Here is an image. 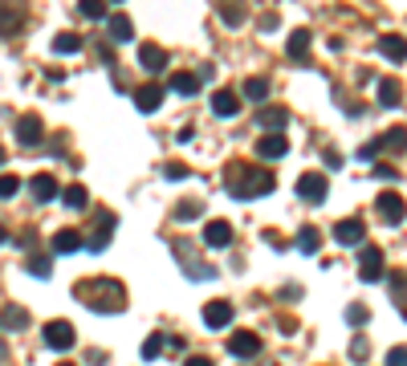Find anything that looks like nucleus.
<instances>
[{"label": "nucleus", "mask_w": 407, "mask_h": 366, "mask_svg": "<svg viewBox=\"0 0 407 366\" xmlns=\"http://www.w3.org/2000/svg\"><path fill=\"white\" fill-rule=\"evenodd\" d=\"M29 273H33V277H41V281H45L49 273H53V265H49V257H29Z\"/></svg>", "instance_id": "f704fd0d"}, {"label": "nucleus", "mask_w": 407, "mask_h": 366, "mask_svg": "<svg viewBox=\"0 0 407 366\" xmlns=\"http://www.w3.org/2000/svg\"><path fill=\"white\" fill-rule=\"evenodd\" d=\"M29 192H33V199H37V204H49V199H57V179H53L49 171H41V175H33Z\"/></svg>", "instance_id": "f3484780"}, {"label": "nucleus", "mask_w": 407, "mask_h": 366, "mask_svg": "<svg viewBox=\"0 0 407 366\" xmlns=\"http://www.w3.org/2000/svg\"><path fill=\"white\" fill-rule=\"evenodd\" d=\"M232 301H208L204 305V326H212V330H224L228 321H232Z\"/></svg>", "instance_id": "2eb2a0df"}, {"label": "nucleus", "mask_w": 407, "mask_h": 366, "mask_svg": "<svg viewBox=\"0 0 407 366\" xmlns=\"http://www.w3.org/2000/svg\"><path fill=\"white\" fill-rule=\"evenodd\" d=\"M346 321H350V326H367V321H371V310H367V305H346Z\"/></svg>", "instance_id": "c9c22d12"}, {"label": "nucleus", "mask_w": 407, "mask_h": 366, "mask_svg": "<svg viewBox=\"0 0 407 366\" xmlns=\"http://www.w3.org/2000/svg\"><path fill=\"white\" fill-rule=\"evenodd\" d=\"M244 98H249V102H265V98H269V82H265V77H249V82H244Z\"/></svg>", "instance_id": "c756f323"}, {"label": "nucleus", "mask_w": 407, "mask_h": 366, "mask_svg": "<svg viewBox=\"0 0 407 366\" xmlns=\"http://www.w3.org/2000/svg\"><path fill=\"white\" fill-rule=\"evenodd\" d=\"M362 236H367V224H362L359 216H346L334 224V241L346 244V248H355V244H362Z\"/></svg>", "instance_id": "423d86ee"}, {"label": "nucleus", "mask_w": 407, "mask_h": 366, "mask_svg": "<svg viewBox=\"0 0 407 366\" xmlns=\"http://www.w3.org/2000/svg\"><path fill=\"white\" fill-rule=\"evenodd\" d=\"M273 171L265 167H249V163H228L224 167V188L228 195H237V199H257V195L273 192Z\"/></svg>", "instance_id": "f03ea898"}, {"label": "nucleus", "mask_w": 407, "mask_h": 366, "mask_svg": "<svg viewBox=\"0 0 407 366\" xmlns=\"http://www.w3.org/2000/svg\"><path fill=\"white\" fill-rule=\"evenodd\" d=\"M367 354H371L367 338H355V342H350V358H367Z\"/></svg>", "instance_id": "79ce46f5"}, {"label": "nucleus", "mask_w": 407, "mask_h": 366, "mask_svg": "<svg viewBox=\"0 0 407 366\" xmlns=\"http://www.w3.org/2000/svg\"><path fill=\"white\" fill-rule=\"evenodd\" d=\"M163 175H168V179H188V175H192V167H188V163H168V167H163Z\"/></svg>", "instance_id": "58836bf2"}, {"label": "nucleus", "mask_w": 407, "mask_h": 366, "mask_svg": "<svg viewBox=\"0 0 407 366\" xmlns=\"http://www.w3.org/2000/svg\"><path fill=\"white\" fill-rule=\"evenodd\" d=\"M244 17H249V13H244V4H224V8H220V21L232 24V29H237V24H244Z\"/></svg>", "instance_id": "72a5a7b5"}, {"label": "nucleus", "mask_w": 407, "mask_h": 366, "mask_svg": "<svg viewBox=\"0 0 407 366\" xmlns=\"http://www.w3.org/2000/svg\"><path fill=\"white\" fill-rule=\"evenodd\" d=\"M77 248H82V232H77V228L53 232V252H57V257H70V252H77Z\"/></svg>", "instance_id": "6ab92c4d"}, {"label": "nucleus", "mask_w": 407, "mask_h": 366, "mask_svg": "<svg viewBox=\"0 0 407 366\" xmlns=\"http://www.w3.org/2000/svg\"><path fill=\"white\" fill-rule=\"evenodd\" d=\"M286 151H289L286 135H261V139H257V155H261V159H281Z\"/></svg>", "instance_id": "a211bd4d"}, {"label": "nucleus", "mask_w": 407, "mask_h": 366, "mask_svg": "<svg viewBox=\"0 0 407 366\" xmlns=\"http://www.w3.org/2000/svg\"><path fill=\"white\" fill-rule=\"evenodd\" d=\"M387 366H407V346H395V350L387 354Z\"/></svg>", "instance_id": "a19ab883"}, {"label": "nucleus", "mask_w": 407, "mask_h": 366, "mask_svg": "<svg viewBox=\"0 0 407 366\" xmlns=\"http://www.w3.org/2000/svg\"><path fill=\"white\" fill-rule=\"evenodd\" d=\"M200 73H188V70H179V73H171V90L175 94H184V98H192V94H200Z\"/></svg>", "instance_id": "412c9836"}, {"label": "nucleus", "mask_w": 407, "mask_h": 366, "mask_svg": "<svg viewBox=\"0 0 407 366\" xmlns=\"http://www.w3.org/2000/svg\"><path fill=\"white\" fill-rule=\"evenodd\" d=\"M110 228H114V216L102 212V228L90 236V252H106V244H110Z\"/></svg>", "instance_id": "b1692460"}, {"label": "nucleus", "mask_w": 407, "mask_h": 366, "mask_svg": "<svg viewBox=\"0 0 407 366\" xmlns=\"http://www.w3.org/2000/svg\"><path fill=\"white\" fill-rule=\"evenodd\" d=\"M82 45H86V41H82L77 33H57V37H53V53H82Z\"/></svg>", "instance_id": "cd10ccee"}, {"label": "nucleus", "mask_w": 407, "mask_h": 366, "mask_svg": "<svg viewBox=\"0 0 407 366\" xmlns=\"http://www.w3.org/2000/svg\"><path fill=\"white\" fill-rule=\"evenodd\" d=\"M379 53L391 57V61H407V41L404 37H383V41H379Z\"/></svg>", "instance_id": "a878e982"}, {"label": "nucleus", "mask_w": 407, "mask_h": 366, "mask_svg": "<svg viewBox=\"0 0 407 366\" xmlns=\"http://www.w3.org/2000/svg\"><path fill=\"white\" fill-rule=\"evenodd\" d=\"M228 354H237V358H257V354H261V338H257L253 330H237V334L228 338Z\"/></svg>", "instance_id": "0eeeda50"}, {"label": "nucleus", "mask_w": 407, "mask_h": 366, "mask_svg": "<svg viewBox=\"0 0 407 366\" xmlns=\"http://www.w3.org/2000/svg\"><path fill=\"white\" fill-rule=\"evenodd\" d=\"M318 244H322L318 228H310V224H306V228L297 232V252H318Z\"/></svg>", "instance_id": "7c9ffc66"}, {"label": "nucleus", "mask_w": 407, "mask_h": 366, "mask_svg": "<svg viewBox=\"0 0 407 366\" xmlns=\"http://www.w3.org/2000/svg\"><path fill=\"white\" fill-rule=\"evenodd\" d=\"M77 13H82L86 21H102V17H106V4H102V0H77Z\"/></svg>", "instance_id": "2f4dec72"}, {"label": "nucleus", "mask_w": 407, "mask_h": 366, "mask_svg": "<svg viewBox=\"0 0 407 366\" xmlns=\"http://www.w3.org/2000/svg\"><path fill=\"white\" fill-rule=\"evenodd\" d=\"M281 297H286V301H297V297H302V285H286V289H281Z\"/></svg>", "instance_id": "c03bdc74"}, {"label": "nucleus", "mask_w": 407, "mask_h": 366, "mask_svg": "<svg viewBox=\"0 0 407 366\" xmlns=\"http://www.w3.org/2000/svg\"><path fill=\"white\" fill-rule=\"evenodd\" d=\"M297 195H302L306 204H326V195H330L326 175H322V171H306V175L297 179Z\"/></svg>", "instance_id": "7ed1b4c3"}, {"label": "nucleus", "mask_w": 407, "mask_h": 366, "mask_svg": "<svg viewBox=\"0 0 407 366\" xmlns=\"http://www.w3.org/2000/svg\"><path fill=\"white\" fill-rule=\"evenodd\" d=\"M57 366H73V363H57Z\"/></svg>", "instance_id": "8fccbe9b"}, {"label": "nucleus", "mask_w": 407, "mask_h": 366, "mask_svg": "<svg viewBox=\"0 0 407 366\" xmlns=\"http://www.w3.org/2000/svg\"><path fill=\"white\" fill-rule=\"evenodd\" d=\"M306 49H310V29H297L289 37V57H306Z\"/></svg>", "instance_id": "473e14b6"}, {"label": "nucleus", "mask_w": 407, "mask_h": 366, "mask_svg": "<svg viewBox=\"0 0 407 366\" xmlns=\"http://www.w3.org/2000/svg\"><path fill=\"white\" fill-rule=\"evenodd\" d=\"M159 102H163V86H159V82H147V86L135 90V106H139L143 114H155V110H159Z\"/></svg>", "instance_id": "ddd939ff"}, {"label": "nucleus", "mask_w": 407, "mask_h": 366, "mask_svg": "<svg viewBox=\"0 0 407 366\" xmlns=\"http://www.w3.org/2000/svg\"><path fill=\"white\" fill-rule=\"evenodd\" d=\"M21 21H24L21 8H13V4H0V33H4V37H8V33H17V29H21Z\"/></svg>", "instance_id": "393cba45"}, {"label": "nucleus", "mask_w": 407, "mask_h": 366, "mask_svg": "<svg viewBox=\"0 0 407 366\" xmlns=\"http://www.w3.org/2000/svg\"><path fill=\"white\" fill-rule=\"evenodd\" d=\"M184 366H216V363H212V358H204V354H192Z\"/></svg>", "instance_id": "a18cd8bd"}, {"label": "nucleus", "mask_w": 407, "mask_h": 366, "mask_svg": "<svg viewBox=\"0 0 407 366\" xmlns=\"http://www.w3.org/2000/svg\"><path fill=\"white\" fill-rule=\"evenodd\" d=\"M41 338H45V346H49V350L66 354V350H73V342H77V334H73V326H70V321H61V317H57V321H49V326H45V334H41Z\"/></svg>", "instance_id": "20e7f679"}, {"label": "nucleus", "mask_w": 407, "mask_h": 366, "mask_svg": "<svg viewBox=\"0 0 407 366\" xmlns=\"http://www.w3.org/2000/svg\"><path fill=\"white\" fill-rule=\"evenodd\" d=\"M139 66H143L147 73H159L163 66H168V53H163V45L143 41V45H139Z\"/></svg>", "instance_id": "dca6fc26"}, {"label": "nucleus", "mask_w": 407, "mask_h": 366, "mask_svg": "<svg viewBox=\"0 0 407 366\" xmlns=\"http://www.w3.org/2000/svg\"><path fill=\"white\" fill-rule=\"evenodd\" d=\"M379 151H383V143H379V139H371V143H362V146H359V159L367 163V159H375Z\"/></svg>", "instance_id": "ea45409f"}, {"label": "nucleus", "mask_w": 407, "mask_h": 366, "mask_svg": "<svg viewBox=\"0 0 407 366\" xmlns=\"http://www.w3.org/2000/svg\"><path fill=\"white\" fill-rule=\"evenodd\" d=\"M106 33H110L114 45H126V41L135 37V24H131L126 13H110V17H106Z\"/></svg>", "instance_id": "f8f14e48"}, {"label": "nucleus", "mask_w": 407, "mask_h": 366, "mask_svg": "<svg viewBox=\"0 0 407 366\" xmlns=\"http://www.w3.org/2000/svg\"><path fill=\"white\" fill-rule=\"evenodd\" d=\"M24 326H29V314L21 305H4L0 310V330H24Z\"/></svg>", "instance_id": "4be33fe9"}, {"label": "nucleus", "mask_w": 407, "mask_h": 366, "mask_svg": "<svg viewBox=\"0 0 407 366\" xmlns=\"http://www.w3.org/2000/svg\"><path fill=\"white\" fill-rule=\"evenodd\" d=\"M41 130H45V126H41L37 114H21V119H17V143L21 146H41V139H45Z\"/></svg>", "instance_id": "6e6552de"}, {"label": "nucleus", "mask_w": 407, "mask_h": 366, "mask_svg": "<svg viewBox=\"0 0 407 366\" xmlns=\"http://www.w3.org/2000/svg\"><path fill=\"white\" fill-rule=\"evenodd\" d=\"M257 126H261L265 135H281L289 126V110L286 106H265L261 114H257Z\"/></svg>", "instance_id": "9d476101"}, {"label": "nucleus", "mask_w": 407, "mask_h": 366, "mask_svg": "<svg viewBox=\"0 0 407 366\" xmlns=\"http://www.w3.org/2000/svg\"><path fill=\"white\" fill-rule=\"evenodd\" d=\"M359 277L362 281H383V248L367 244L359 252Z\"/></svg>", "instance_id": "39448f33"}, {"label": "nucleus", "mask_w": 407, "mask_h": 366, "mask_svg": "<svg viewBox=\"0 0 407 366\" xmlns=\"http://www.w3.org/2000/svg\"><path fill=\"white\" fill-rule=\"evenodd\" d=\"M212 114H216V119H237V114H240L237 90H228V86H224V90H216V94H212Z\"/></svg>", "instance_id": "9b49d317"}, {"label": "nucleus", "mask_w": 407, "mask_h": 366, "mask_svg": "<svg viewBox=\"0 0 407 366\" xmlns=\"http://www.w3.org/2000/svg\"><path fill=\"white\" fill-rule=\"evenodd\" d=\"M379 143H383V151H404L407 146V126H391V130H383Z\"/></svg>", "instance_id": "bb28decb"}, {"label": "nucleus", "mask_w": 407, "mask_h": 366, "mask_svg": "<svg viewBox=\"0 0 407 366\" xmlns=\"http://www.w3.org/2000/svg\"><path fill=\"white\" fill-rule=\"evenodd\" d=\"M17 188H21V179H17V175H0V199L17 195Z\"/></svg>", "instance_id": "4c0bfd02"}, {"label": "nucleus", "mask_w": 407, "mask_h": 366, "mask_svg": "<svg viewBox=\"0 0 407 366\" xmlns=\"http://www.w3.org/2000/svg\"><path fill=\"white\" fill-rule=\"evenodd\" d=\"M61 204H66V208H73V212H82V208L90 204V195H86V188H82V183H73V188H66Z\"/></svg>", "instance_id": "c85d7f7f"}, {"label": "nucleus", "mask_w": 407, "mask_h": 366, "mask_svg": "<svg viewBox=\"0 0 407 366\" xmlns=\"http://www.w3.org/2000/svg\"><path fill=\"white\" fill-rule=\"evenodd\" d=\"M73 297H77L86 310H94V314H119L122 305H126V289H122L119 281H110V277L77 281V285H73Z\"/></svg>", "instance_id": "f257e3e1"}, {"label": "nucleus", "mask_w": 407, "mask_h": 366, "mask_svg": "<svg viewBox=\"0 0 407 366\" xmlns=\"http://www.w3.org/2000/svg\"><path fill=\"white\" fill-rule=\"evenodd\" d=\"M159 354H163V334H151L143 342V358H159Z\"/></svg>", "instance_id": "e433bc0d"}, {"label": "nucleus", "mask_w": 407, "mask_h": 366, "mask_svg": "<svg viewBox=\"0 0 407 366\" xmlns=\"http://www.w3.org/2000/svg\"><path fill=\"white\" fill-rule=\"evenodd\" d=\"M204 244H208V248H228V244H232V224H228V220H208Z\"/></svg>", "instance_id": "4468645a"}, {"label": "nucleus", "mask_w": 407, "mask_h": 366, "mask_svg": "<svg viewBox=\"0 0 407 366\" xmlns=\"http://www.w3.org/2000/svg\"><path fill=\"white\" fill-rule=\"evenodd\" d=\"M171 216L179 220V224H188V220H200V216H204V199H179Z\"/></svg>", "instance_id": "5701e85b"}, {"label": "nucleus", "mask_w": 407, "mask_h": 366, "mask_svg": "<svg viewBox=\"0 0 407 366\" xmlns=\"http://www.w3.org/2000/svg\"><path fill=\"white\" fill-rule=\"evenodd\" d=\"M8 241V228H4V224H0V244Z\"/></svg>", "instance_id": "de8ad7c7"}, {"label": "nucleus", "mask_w": 407, "mask_h": 366, "mask_svg": "<svg viewBox=\"0 0 407 366\" xmlns=\"http://www.w3.org/2000/svg\"><path fill=\"white\" fill-rule=\"evenodd\" d=\"M261 29H277V13H265V17H261Z\"/></svg>", "instance_id": "49530a36"}, {"label": "nucleus", "mask_w": 407, "mask_h": 366, "mask_svg": "<svg viewBox=\"0 0 407 366\" xmlns=\"http://www.w3.org/2000/svg\"><path fill=\"white\" fill-rule=\"evenodd\" d=\"M375 208H379V216L387 220V224H399V220L407 216V204L399 192H383L379 199H375Z\"/></svg>", "instance_id": "1a4fd4ad"}, {"label": "nucleus", "mask_w": 407, "mask_h": 366, "mask_svg": "<svg viewBox=\"0 0 407 366\" xmlns=\"http://www.w3.org/2000/svg\"><path fill=\"white\" fill-rule=\"evenodd\" d=\"M375 175H379V179H391V183L399 179V171L391 167V163H379V167H375Z\"/></svg>", "instance_id": "37998d69"}, {"label": "nucleus", "mask_w": 407, "mask_h": 366, "mask_svg": "<svg viewBox=\"0 0 407 366\" xmlns=\"http://www.w3.org/2000/svg\"><path fill=\"white\" fill-rule=\"evenodd\" d=\"M0 163H4V146H0Z\"/></svg>", "instance_id": "09e8293b"}, {"label": "nucleus", "mask_w": 407, "mask_h": 366, "mask_svg": "<svg viewBox=\"0 0 407 366\" xmlns=\"http://www.w3.org/2000/svg\"><path fill=\"white\" fill-rule=\"evenodd\" d=\"M379 106H404V86L395 77H379Z\"/></svg>", "instance_id": "aec40b11"}]
</instances>
